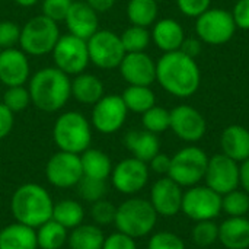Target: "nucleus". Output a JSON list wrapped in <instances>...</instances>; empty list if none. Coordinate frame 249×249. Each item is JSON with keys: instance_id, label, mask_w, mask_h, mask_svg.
<instances>
[{"instance_id": "obj_20", "label": "nucleus", "mask_w": 249, "mask_h": 249, "mask_svg": "<svg viewBox=\"0 0 249 249\" xmlns=\"http://www.w3.org/2000/svg\"><path fill=\"white\" fill-rule=\"evenodd\" d=\"M64 23L69 34L86 41L99 29L98 13L86 1H73L66 15Z\"/></svg>"}, {"instance_id": "obj_34", "label": "nucleus", "mask_w": 249, "mask_h": 249, "mask_svg": "<svg viewBox=\"0 0 249 249\" xmlns=\"http://www.w3.org/2000/svg\"><path fill=\"white\" fill-rule=\"evenodd\" d=\"M222 212L229 217H245L249 212V194L244 190H233L222 196Z\"/></svg>"}, {"instance_id": "obj_9", "label": "nucleus", "mask_w": 249, "mask_h": 249, "mask_svg": "<svg viewBox=\"0 0 249 249\" xmlns=\"http://www.w3.org/2000/svg\"><path fill=\"white\" fill-rule=\"evenodd\" d=\"M51 54L55 67L67 76H76L83 73V70L90 63L88 41L71 34L61 35Z\"/></svg>"}, {"instance_id": "obj_2", "label": "nucleus", "mask_w": 249, "mask_h": 249, "mask_svg": "<svg viewBox=\"0 0 249 249\" xmlns=\"http://www.w3.org/2000/svg\"><path fill=\"white\" fill-rule=\"evenodd\" d=\"M32 104L44 112H57L71 96L70 77L54 67L39 69L28 86Z\"/></svg>"}, {"instance_id": "obj_3", "label": "nucleus", "mask_w": 249, "mask_h": 249, "mask_svg": "<svg viewBox=\"0 0 249 249\" xmlns=\"http://www.w3.org/2000/svg\"><path fill=\"white\" fill-rule=\"evenodd\" d=\"M53 198L48 191L38 184H23L12 196L10 212L16 222L29 228H39L53 216Z\"/></svg>"}, {"instance_id": "obj_24", "label": "nucleus", "mask_w": 249, "mask_h": 249, "mask_svg": "<svg viewBox=\"0 0 249 249\" xmlns=\"http://www.w3.org/2000/svg\"><path fill=\"white\" fill-rule=\"evenodd\" d=\"M219 241L226 249H248V219L247 217H228L219 226Z\"/></svg>"}, {"instance_id": "obj_27", "label": "nucleus", "mask_w": 249, "mask_h": 249, "mask_svg": "<svg viewBox=\"0 0 249 249\" xmlns=\"http://www.w3.org/2000/svg\"><path fill=\"white\" fill-rule=\"evenodd\" d=\"M80 160H82L83 177L101 179V181H105L108 177H111L114 166L109 156L105 152L89 147L80 155Z\"/></svg>"}, {"instance_id": "obj_4", "label": "nucleus", "mask_w": 249, "mask_h": 249, "mask_svg": "<svg viewBox=\"0 0 249 249\" xmlns=\"http://www.w3.org/2000/svg\"><path fill=\"white\" fill-rule=\"evenodd\" d=\"M53 140L60 150L82 155L90 147L92 125L83 114L67 111L55 120Z\"/></svg>"}, {"instance_id": "obj_36", "label": "nucleus", "mask_w": 249, "mask_h": 249, "mask_svg": "<svg viewBox=\"0 0 249 249\" xmlns=\"http://www.w3.org/2000/svg\"><path fill=\"white\" fill-rule=\"evenodd\" d=\"M3 104L13 114L26 109L29 107V104H32L28 88H25L23 85L7 88L6 92H4V95H3Z\"/></svg>"}, {"instance_id": "obj_15", "label": "nucleus", "mask_w": 249, "mask_h": 249, "mask_svg": "<svg viewBox=\"0 0 249 249\" xmlns=\"http://www.w3.org/2000/svg\"><path fill=\"white\" fill-rule=\"evenodd\" d=\"M111 181L117 191L133 196L142 191L149 181V166L136 158H127L118 162L111 172Z\"/></svg>"}, {"instance_id": "obj_22", "label": "nucleus", "mask_w": 249, "mask_h": 249, "mask_svg": "<svg viewBox=\"0 0 249 249\" xmlns=\"http://www.w3.org/2000/svg\"><path fill=\"white\" fill-rule=\"evenodd\" d=\"M124 144L131 152L133 158L146 163H149L160 152L158 134H153L144 128L128 131L124 137Z\"/></svg>"}, {"instance_id": "obj_38", "label": "nucleus", "mask_w": 249, "mask_h": 249, "mask_svg": "<svg viewBox=\"0 0 249 249\" xmlns=\"http://www.w3.org/2000/svg\"><path fill=\"white\" fill-rule=\"evenodd\" d=\"M191 235L198 247H210L219 241V226L213 220H201L196 223Z\"/></svg>"}, {"instance_id": "obj_50", "label": "nucleus", "mask_w": 249, "mask_h": 249, "mask_svg": "<svg viewBox=\"0 0 249 249\" xmlns=\"http://www.w3.org/2000/svg\"><path fill=\"white\" fill-rule=\"evenodd\" d=\"M239 181L242 190L249 194V158L239 165Z\"/></svg>"}, {"instance_id": "obj_42", "label": "nucleus", "mask_w": 249, "mask_h": 249, "mask_svg": "<svg viewBox=\"0 0 249 249\" xmlns=\"http://www.w3.org/2000/svg\"><path fill=\"white\" fill-rule=\"evenodd\" d=\"M147 249H187L184 241L172 232H158L147 244Z\"/></svg>"}, {"instance_id": "obj_30", "label": "nucleus", "mask_w": 249, "mask_h": 249, "mask_svg": "<svg viewBox=\"0 0 249 249\" xmlns=\"http://www.w3.org/2000/svg\"><path fill=\"white\" fill-rule=\"evenodd\" d=\"M51 219L70 231L82 225L85 219V210L82 204L74 200H61L58 203H54Z\"/></svg>"}, {"instance_id": "obj_35", "label": "nucleus", "mask_w": 249, "mask_h": 249, "mask_svg": "<svg viewBox=\"0 0 249 249\" xmlns=\"http://www.w3.org/2000/svg\"><path fill=\"white\" fill-rule=\"evenodd\" d=\"M142 124L144 130L153 134H160L166 131L171 125V111L163 107L155 105L142 114Z\"/></svg>"}, {"instance_id": "obj_28", "label": "nucleus", "mask_w": 249, "mask_h": 249, "mask_svg": "<svg viewBox=\"0 0 249 249\" xmlns=\"http://www.w3.org/2000/svg\"><path fill=\"white\" fill-rule=\"evenodd\" d=\"M105 235L96 225H79L69 233L70 249H102Z\"/></svg>"}, {"instance_id": "obj_44", "label": "nucleus", "mask_w": 249, "mask_h": 249, "mask_svg": "<svg viewBox=\"0 0 249 249\" xmlns=\"http://www.w3.org/2000/svg\"><path fill=\"white\" fill-rule=\"evenodd\" d=\"M102 249H137V245L136 239L117 231L115 233H111L105 238Z\"/></svg>"}, {"instance_id": "obj_46", "label": "nucleus", "mask_w": 249, "mask_h": 249, "mask_svg": "<svg viewBox=\"0 0 249 249\" xmlns=\"http://www.w3.org/2000/svg\"><path fill=\"white\" fill-rule=\"evenodd\" d=\"M13 124H15L13 112L3 102H0V140L10 134Z\"/></svg>"}, {"instance_id": "obj_19", "label": "nucleus", "mask_w": 249, "mask_h": 249, "mask_svg": "<svg viewBox=\"0 0 249 249\" xmlns=\"http://www.w3.org/2000/svg\"><path fill=\"white\" fill-rule=\"evenodd\" d=\"M29 60L19 48H7L0 51V82L10 86H20L29 80Z\"/></svg>"}, {"instance_id": "obj_6", "label": "nucleus", "mask_w": 249, "mask_h": 249, "mask_svg": "<svg viewBox=\"0 0 249 249\" xmlns=\"http://www.w3.org/2000/svg\"><path fill=\"white\" fill-rule=\"evenodd\" d=\"M58 23L38 15L31 18L20 28V50L26 55H45L53 51L60 38Z\"/></svg>"}, {"instance_id": "obj_49", "label": "nucleus", "mask_w": 249, "mask_h": 249, "mask_svg": "<svg viewBox=\"0 0 249 249\" xmlns=\"http://www.w3.org/2000/svg\"><path fill=\"white\" fill-rule=\"evenodd\" d=\"M96 13H105V12H108L112 6H114V3H115V0H85Z\"/></svg>"}, {"instance_id": "obj_16", "label": "nucleus", "mask_w": 249, "mask_h": 249, "mask_svg": "<svg viewBox=\"0 0 249 249\" xmlns=\"http://www.w3.org/2000/svg\"><path fill=\"white\" fill-rule=\"evenodd\" d=\"M169 128L178 139L187 143H197L204 137L207 123L198 109L190 105H178L171 111Z\"/></svg>"}, {"instance_id": "obj_12", "label": "nucleus", "mask_w": 249, "mask_h": 249, "mask_svg": "<svg viewBox=\"0 0 249 249\" xmlns=\"http://www.w3.org/2000/svg\"><path fill=\"white\" fill-rule=\"evenodd\" d=\"M45 175L51 185L57 188H71L83 178L80 155L70 152L54 153L45 166Z\"/></svg>"}, {"instance_id": "obj_32", "label": "nucleus", "mask_w": 249, "mask_h": 249, "mask_svg": "<svg viewBox=\"0 0 249 249\" xmlns=\"http://www.w3.org/2000/svg\"><path fill=\"white\" fill-rule=\"evenodd\" d=\"M158 0H130L127 4V18L131 25L149 28L158 19Z\"/></svg>"}, {"instance_id": "obj_10", "label": "nucleus", "mask_w": 249, "mask_h": 249, "mask_svg": "<svg viewBox=\"0 0 249 249\" xmlns=\"http://www.w3.org/2000/svg\"><path fill=\"white\" fill-rule=\"evenodd\" d=\"M89 61L99 69H117L127 54L120 35L109 29H98L88 39Z\"/></svg>"}, {"instance_id": "obj_7", "label": "nucleus", "mask_w": 249, "mask_h": 249, "mask_svg": "<svg viewBox=\"0 0 249 249\" xmlns=\"http://www.w3.org/2000/svg\"><path fill=\"white\" fill-rule=\"evenodd\" d=\"M209 156L197 146H187L171 158L168 177L181 187L198 185L206 175Z\"/></svg>"}, {"instance_id": "obj_25", "label": "nucleus", "mask_w": 249, "mask_h": 249, "mask_svg": "<svg viewBox=\"0 0 249 249\" xmlns=\"http://www.w3.org/2000/svg\"><path fill=\"white\" fill-rule=\"evenodd\" d=\"M0 249H38L35 229L19 222L4 226L0 231Z\"/></svg>"}, {"instance_id": "obj_43", "label": "nucleus", "mask_w": 249, "mask_h": 249, "mask_svg": "<svg viewBox=\"0 0 249 249\" xmlns=\"http://www.w3.org/2000/svg\"><path fill=\"white\" fill-rule=\"evenodd\" d=\"M212 0H177V6L182 15L188 18H198L210 9Z\"/></svg>"}, {"instance_id": "obj_45", "label": "nucleus", "mask_w": 249, "mask_h": 249, "mask_svg": "<svg viewBox=\"0 0 249 249\" xmlns=\"http://www.w3.org/2000/svg\"><path fill=\"white\" fill-rule=\"evenodd\" d=\"M231 13L236 28L249 31V0H238Z\"/></svg>"}, {"instance_id": "obj_18", "label": "nucleus", "mask_w": 249, "mask_h": 249, "mask_svg": "<svg viewBox=\"0 0 249 249\" xmlns=\"http://www.w3.org/2000/svg\"><path fill=\"white\" fill-rule=\"evenodd\" d=\"M118 69L123 79L128 85L150 86L153 82H156V63L144 51L127 53Z\"/></svg>"}, {"instance_id": "obj_21", "label": "nucleus", "mask_w": 249, "mask_h": 249, "mask_svg": "<svg viewBox=\"0 0 249 249\" xmlns=\"http://www.w3.org/2000/svg\"><path fill=\"white\" fill-rule=\"evenodd\" d=\"M150 35L155 45L163 53H172L181 50V45L185 39L184 28L178 20L171 18L156 20L153 23V29Z\"/></svg>"}, {"instance_id": "obj_31", "label": "nucleus", "mask_w": 249, "mask_h": 249, "mask_svg": "<svg viewBox=\"0 0 249 249\" xmlns=\"http://www.w3.org/2000/svg\"><path fill=\"white\" fill-rule=\"evenodd\" d=\"M35 232L38 249H60L69 238V231L53 219L36 228Z\"/></svg>"}, {"instance_id": "obj_48", "label": "nucleus", "mask_w": 249, "mask_h": 249, "mask_svg": "<svg viewBox=\"0 0 249 249\" xmlns=\"http://www.w3.org/2000/svg\"><path fill=\"white\" fill-rule=\"evenodd\" d=\"M201 50H203V41L200 38H187L185 36V39L181 45V51L191 58L198 57L201 54Z\"/></svg>"}, {"instance_id": "obj_41", "label": "nucleus", "mask_w": 249, "mask_h": 249, "mask_svg": "<svg viewBox=\"0 0 249 249\" xmlns=\"http://www.w3.org/2000/svg\"><path fill=\"white\" fill-rule=\"evenodd\" d=\"M20 41V26L13 20H0V50L15 48Z\"/></svg>"}, {"instance_id": "obj_23", "label": "nucleus", "mask_w": 249, "mask_h": 249, "mask_svg": "<svg viewBox=\"0 0 249 249\" xmlns=\"http://www.w3.org/2000/svg\"><path fill=\"white\" fill-rule=\"evenodd\" d=\"M220 146L223 155L242 163L249 158V130L238 124L226 127L220 137Z\"/></svg>"}, {"instance_id": "obj_26", "label": "nucleus", "mask_w": 249, "mask_h": 249, "mask_svg": "<svg viewBox=\"0 0 249 249\" xmlns=\"http://www.w3.org/2000/svg\"><path fill=\"white\" fill-rule=\"evenodd\" d=\"M104 95V83L95 74L80 73L71 80V96L83 105H95Z\"/></svg>"}, {"instance_id": "obj_5", "label": "nucleus", "mask_w": 249, "mask_h": 249, "mask_svg": "<svg viewBox=\"0 0 249 249\" xmlns=\"http://www.w3.org/2000/svg\"><path fill=\"white\" fill-rule=\"evenodd\" d=\"M158 222V213L152 203L144 198H128L117 207L114 225L133 239L149 235Z\"/></svg>"}, {"instance_id": "obj_47", "label": "nucleus", "mask_w": 249, "mask_h": 249, "mask_svg": "<svg viewBox=\"0 0 249 249\" xmlns=\"http://www.w3.org/2000/svg\"><path fill=\"white\" fill-rule=\"evenodd\" d=\"M150 169L155 172V174H159V175H168L169 172V168H171V158L165 153H158L150 162Z\"/></svg>"}, {"instance_id": "obj_40", "label": "nucleus", "mask_w": 249, "mask_h": 249, "mask_svg": "<svg viewBox=\"0 0 249 249\" xmlns=\"http://www.w3.org/2000/svg\"><path fill=\"white\" fill-rule=\"evenodd\" d=\"M73 0H42L41 1V15L45 18L60 22L66 19V15L71 6Z\"/></svg>"}, {"instance_id": "obj_14", "label": "nucleus", "mask_w": 249, "mask_h": 249, "mask_svg": "<svg viewBox=\"0 0 249 249\" xmlns=\"http://www.w3.org/2000/svg\"><path fill=\"white\" fill-rule=\"evenodd\" d=\"M128 109L118 95H104L92 109V125L102 134L117 133L127 120Z\"/></svg>"}, {"instance_id": "obj_52", "label": "nucleus", "mask_w": 249, "mask_h": 249, "mask_svg": "<svg viewBox=\"0 0 249 249\" xmlns=\"http://www.w3.org/2000/svg\"><path fill=\"white\" fill-rule=\"evenodd\" d=\"M0 51H1V50H0Z\"/></svg>"}, {"instance_id": "obj_29", "label": "nucleus", "mask_w": 249, "mask_h": 249, "mask_svg": "<svg viewBox=\"0 0 249 249\" xmlns=\"http://www.w3.org/2000/svg\"><path fill=\"white\" fill-rule=\"evenodd\" d=\"M121 98L127 109L131 112H137V114H143L156 105V96H155V92L150 89V86L128 85V88L124 89Z\"/></svg>"}, {"instance_id": "obj_13", "label": "nucleus", "mask_w": 249, "mask_h": 249, "mask_svg": "<svg viewBox=\"0 0 249 249\" xmlns=\"http://www.w3.org/2000/svg\"><path fill=\"white\" fill-rule=\"evenodd\" d=\"M206 185L220 196H225L239 188V163L223 153L209 158L207 171L204 175Z\"/></svg>"}, {"instance_id": "obj_8", "label": "nucleus", "mask_w": 249, "mask_h": 249, "mask_svg": "<svg viewBox=\"0 0 249 249\" xmlns=\"http://www.w3.org/2000/svg\"><path fill=\"white\" fill-rule=\"evenodd\" d=\"M235 32L236 25L232 13L220 7H210L196 20V34L204 44H226L233 38Z\"/></svg>"}, {"instance_id": "obj_51", "label": "nucleus", "mask_w": 249, "mask_h": 249, "mask_svg": "<svg viewBox=\"0 0 249 249\" xmlns=\"http://www.w3.org/2000/svg\"><path fill=\"white\" fill-rule=\"evenodd\" d=\"M39 0H15L16 4L22 6V7H31V6H35Z\"/></svg>"}, {"instance_id": "obj_17", "label": "nucleus", "mask_w": 249, "mask_h": 249, "mask_svg": "<svg viewBox=\"0 0 249 249\" xmlns=\"http://www.w3.org/2000/svg\"><path fill=\"white\" fill-rule=\"evenodd\" d=\"M182 196V187L169 177H163L153 184L149 201L152 203L158 216L174 217L181 212Z\"/></svg>"}, {"instance_id": "obj_39", "label": "nucleus", "mask_w": 249, "mask_h": 249, "mask_svg": "<svg viewBox=\"0 0 249 249\" xmlns=\"http://www.w3.org/2000/svg\"><path fill=\"white\" fill-rule=\"evenodd\" d=\"M115 214H117V207L108 201V200H99L92 203L90 207V217L92 220L98 225V226H105V225H111L115 220Z\"/></svg>"}, {"instance_id": "obj_11", "label": "nucleus", "mask_w": 249, "mask_h": 249, "mask_svg": "<svg viewBox=\"0 0 249 249\" xmlns=\"http://www.w3.org/2000/svg\"><path fill=\"white\" fill-rule=\"evenodd\" d=\"M181 212L194 222L214 220L222 212V196L207 185L190 187L182 196Z\"/></svg>"}, {"instance_id": "obj_1", "label": "nucleus", "mask_w": 249, "mask_h": 249, "mask_svg": "<svg viewBox=\"0 0 249 249\" xmlns=\"http://www.w3.org/2000/svg\"><path fill=\"white\" fill-rule=\"evenodd\" d=\"M156 82L172 96L190 98L200 88V67L181 50L163 53L156 63Z\"/></svg>"}, {"instance_id": "obj_37", "label": "nucleus", "mask_w": 249, "mask_h": 249, "mask_svg": "<svg viewBox=\"0 0 249 249\" xmlns=\"http://www.w3.org/2000/svg\"><path fill=\"white\" fill-rule=\"evenodd\" d=\"M76 187H77L79 197L82 200L90 203V204L95 203V201L102 200L104 196H105V193H107V184H105V181L88 178V177H83Z\"/></svg>"}, {"instance_id": "obj_33", "label": "nucleus", "mask_w": 249, "mask_h": 249, "mask_svg": "<svg viewBox=\"0 0 249 249\" xmlns=\"http://www.w3.org/2000/svg\"><path fill=\"white\" fill-rule=\"evenodd\" d=\"M121 42L125 53H143L152 41V35L147 28L131 25L121 35Z\"/></svg>"}]
</instances>
